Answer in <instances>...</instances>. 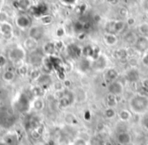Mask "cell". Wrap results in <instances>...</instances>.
Listing matches in <instances>:
<instances>
[{"instance_id": "6da1fadb", "label": "cell", "mask_w": 148, "mask_h": 145, "mask_svg": "<svg viewBox=\"0 0 148 145\" xmlns=\"http://www.w3.org/2000/svg\"><path fill=\"white\" fill-rule=\"evenodd\" d=\"M130 110L135 114H144L148 110V98L142 94H136L130 100Z\"/></svg>"}, {"instance_id": "7a4b0ae2", "label": "cell", "mask_w": 148, "mask_h": 145, "mask_svg": "<svg viewBox=\"0 0 148 145\" xmlns=\"http://www.w3.org/2000/svg\"><path fill=\"white\" fill-rule=\"evenodd\" d=\"M25 57V50L21 47H15L8 52V59L12 62H21Z\"/></svg>"}, {"instance_id": "3957f363", "label": "cell", "mask_w": 148, "mask_h": 145, "mask_svg": "<svg viewBox=\"0 0 148 145\" xmlns=\"http://www.w3.org/2000/svg\"><path fill=\"white\" fill-rule=\"evenodd\" d=\"M29 11L36 17H41L42 15L47 14L48 6L45 3H39V4L32 5L29 8Z\"/></svg>"}, {"instance_id": "277c9868", "label": "cell", "mask_w": 148, "mask_h": 145, "mask_svg": "<svg viewBox=\"0 0 148 145\" xmlns=\"http://www.w3.org/2000/svg\"><path fill=\"white\" fill-rule=\"evenodd\" d=\"M15 25L18 29L21 30H27L31 27L32 21L29 17V15L27 14H19L17 15V17L15 19Z\"/></svg>"}, {"instance_id": "5b68a950", "label": "cell", "mask_w": 148, "mask_h": 145, "mask_svg": "<svg viewBox=\"0 0 148 145\" xmlns=\"http://www.w3.org/2000/svg\"><path fill=\"white\" fill-rule=\"evenodd\" d=\"M108 90H109L110 93L118 96L123 93L124 84L122 83V82H120L119 80H116V81L112 82V83H110L109 85H108Z\"/></svg>"}, {"instance_id": "8992f818", "label": "cell", "mask_w": 148, "mask_h": 145, "mask_svg": "<svg viewBox=\"0 0 148 145\" xmlns=\"http://www.w3.org/2000/svg\"><path fill=\"white\" fill-rule=\"evenodd\" d=\"M43 37H44V29L42 27L35 25V27H29V38H31V39L39 42Z\"/></svg>"}, {"instance_id": "52a82bcc", "label": "cell", "mask_w": 148, "mask_h": 145, "mask_svg": "<svg viewBox=\"0 0 148 145\" xmlns=\"http://www.w3.org/2000/svg\"><path fill=\"white\" fill-rule=\"evenodd\" d=\"M36 82H37L38 86H40V87L47 88L48 86H50L52 84V77L48 73H42L39 76V78L36 80Z\"/></svg>"}, {"instance_id": "ba28073f", "label": "cell", "mask_w": 148, "mask_h": 145, "mask_svg": "<svg viewBox=\"0 0 148 145\" xmlns=\"http://www.w3.org/2000/svg\"><path fill=\"white\" fill-rule=\"evenodd\" d=\"M125 79L128 82H137L140 79V72L137 68H131L129 69L125 74Z\"/></svg>"}, {"instance_id": "9c48e42d", "label": "cell", "mask_w": 148, "mask_h": 145, "mask_svg": "<svg viewBox=\"0 0 148 145\" xmlns=\"http://www.w3.org/2000/svg\"><path fill=\"white\" fill-rule=\"evenodd\" d=\"M13 33V27L10 23H0V34L5 39H10Z\"/></svg>"}, {"instance_id": "30bf717a", "label": "cell", "mask_w": 148, "mask_h": 145, "mask_svg": "<svg viewBox=\"0 0 148 145\" xmlns=\"http://www.w3.org/2000/svg\"><path fill=\"white\" fill-rule=\"evenodd\" d=\"M118 78H119V72L115 68H109V69H107V71L105 72V75H103V79H105V81L108 84L116 81Z\"/></svg>"}, {"instance_id": "8fae6325", "label": "cell", "mask_w": 148, "mask_h": 145, "mask_svg": "<svg viewBox=\"0 0 148 145\" xmlns=\"http://www.w3.org/2000/svg\"><path fill=\"white\" fill-rule=\"evenodd\" d=\"M2 141L6 145H18L19 144L18 134L15 132H9L4 135Z\"/></svg>"}, {"instance_id": "7c38bea8", "label": "cell", "mask_w": 148, "mask_h": 145, "mask_svg": "<svg viewBox=\"0 0 148 145\" xmlns=\"http://www.w3.org/2000/svg\"><path fill=\"white\" fill-rule=\"evenodd\" d=\"M134 46L138 52L144 53L148 50V40L146 39V37H138Z\"/></svg>"}, {"instance_id": "4fadbf2b", "label": "cell", "mask_w": 148, "mask_h": 145, "mask_svg": "<svg viewBox=\"0 0 148 145\" xmlns=\"http://www.w3.org/2000/svg\"><path fill=\"white\" fill-rule=\"evenodd\" d=\"M117 141L121 145H130L131 143V135L128 132H119L117 135Z\"/></svg>"}, {"instance_id": "5bb4252c", "label": "cell", "mask_w": 148, "mask_h": 145, "mask_svg": "<svg viewBox=\"0 0 148 145\" xmlns=\"http://www.w3.org/2000/svg\"><path fill=\"white\" fill-rule=\"evenodd\" d=\"M37 48H38V42L35 41V40L31 39V38H27L23 41V49L27 50V51L33 53V52L37 51Z\"/></svg>"}, {"instance_id": "9a60e30c", "label": "cell", "mask_w": 148, "mask_h": 145, "mask_svg": "<svg viewBox=\"0 0 148 145\" xmlns=\"http://www.w3.org/2000/svg\"><path fill=\"white\" fill-rule=\"evenodd\" d=\"M43 61H44V59H43V57H42V55L38 53L37 51L33 52V53L31 54V56H29V63L35 66V67L43 65Z\"/></svg>"}, {"instance_id": "2e32d148", "label": "cell", "mask_w": 148, "mask_h": 145, "mask_svg": "<svg viewBox=\"0 0 148 145\" xmlns=\"http://www.w3.org/2000/svg\"><path fill=\"white\" fill-rule=\"evenodd\" d=\"M107 64H108V60L103 55H99V57L95 60V69L99 70V71H101V70L106 69V68H107Z\"/></svg>"}, {"instance_id": "e0dca14e", "label": "cell", "mask_w": 148, "mask_h": 145, "mask_svg": "<svg viewBox=\"0 0 148 145\" xmlns=\"http://www.w3.org/2000/svg\"><path fill=\"white\" fill-rule=\"evenodd\" d=\"M32 107L36 112H42L45 108V100L42 96H37V98H34Z\"/></svg>"}, {"instance_id": "ac0fdd59", "label": "cell", "mask_w": 148, "mask_h": 145, "mask_svg": "<svg viewBox=\"0 0 148 145\" xmlns=\"http://www.w3.org/2000/svg\"><path fill=\"white\" fill-rule=\"evenodd\" d=\"M67 52L72 58H79L82 55L81 48H79L77 45H69L67 47Z\"/></svg>"}, {"instance_id": "d6986e66", "label": "cell", "mask_w": 148, "mask_h": 145, "mask_svg": "<svg viewBox=\"0 0 148 145\" xmlns=\"http://www.w3.org/2000/svg\"><path fill=\"white\" fill-rule=\"evenodd\" d=\"M13 5H15V8L27 10L32 6V0H16L13 2Z\"/></svg>"}, {"instance_id": "ffe728a7", "label": "cell", "mask_w": 148, "mask_h": 145, "mask_svg": "<svg viewBox=\"0 0 148 145\" xmlns=\"http://www.w3.org/2000/svg\"><path fill=\"white\" fill-rule=\"evenodd\" d=\"M105 102H106V106L107 108H115L118 104V100H117V96H114L112 93H108L105 98Z\"/></svg>"}, {"instance_id": "44dd1931", "label": "cell", "mask_w": 148, "mask_h": 145, "mask_svg": "<svg viewBox=\"0 0 148 145\" xmlns=\"http://www.w3.org/2000/svg\"><path fill=\"white\" fill-rule=\"evenodd\" d=\"M103 42L107 46H115L118 43V38L116 35H112V34H106L103 36Z\"/></svg>"}, {"instance_id": "7402d4cb", "label": "cell", "mask_w": 148, "mask_h": 145, "mask_svg": "<svg viewBox=\"0 0 148 145\" xmlns=\"http://www.w3.org/2000/svg\"><path fill=\"white\" fill-rule=\"evenodd\" d=\"M43 52L45 54H47L48 56H53L56 52V47L55 44L52 43V42H49V43H46L45 45L43 46Z\"/></svg>"}, {"instance_id": "603a6c76", "label": "cell", "mask_w": 148, "mask_h": 145, "mask_svg": "<svg viewBox=\"0 0 148 145\" xmlns=\"http://www.w3.org/2000/svg\"><path fill=\"white\" fill-rule=\"evenodd\" d=\"M43 131H44V127L42 126V125H39L37 128L33 129V130L29 132L31 133V137L34 140H38V139L41 138L42 135H43Z\"/></svg>"}, {"instance_id": "cb8c5ba5", "label": "cell", "mask_w": 148, "mask_h": 145, "mask_svg": "<svg viewBox=\"0 0 148 145\" xmlns=\"http://www.w3.org/2000/svg\"><path fill=\"white\" fill-rule=\"evenodd\" d=\"M137 38L138 37L135 35V33H133V32H128V33H126L125 36H124V41L127 44H129V45H134V44L136 43V41H137Z\"/></svg>"}, {"instance_id": "d4e9b609", "label": "cell", "mask_w": 148, "mask_h": 145, "mask_svg": "<svg viewBox=\"0 0 148 145\" xmlns=\"http://www.w3.org/2000/svg\"><path fill=\"white\" fill-rule=\"evenodd\" d=\"M132 117V114L131 112H130L129 110H127V109H124V110H121L119 113V118L121 121H123V122H128V121L131 119Z\"/></svg>"}, {"instance_id": "484cf974", "label": "cell", "mask_w": 148, "mask_h": 145, "mask_svg": "<svg viewBox=\"0 0 148 145\" xmlns=\"http://www.w3.org/2000/svg\"><path fill=\"white\" fill-rule=\"evenodd\" d=\"M117 116V112H116L115 108H106L103 111V117L108 120H112Z\"/></svg>"}, {"instance_id": "4316f807", "label": "cell", "mask_w": 148, "mask_h": 145, "mask_svg": "<svg viewBox=\"0 0 148 145\" xmlns=\"http://www.w3.org/2000/svg\"><path fill=\"white\" fill-rule=\"evenodd\" d=\"M114 57L119 60H124L128 57V52L126 49H118L114 52Z\"/></svg>"}, {"instance_id": "83f0119b", "label": "cell", "mask_w": 148, "mask_h": 145, "mask_svg": "<svg viewBox=\"0 0 148 145\" xmlns=\"http://www.w3.org/2000/svg\"><path fill=\"white\" fill-rule=\"evenodd\" d=\"M90 68V61L87 58H83L79 62V69L82 71H87Z\"/></svg>"}, {"instance_id": "f1b7e54d", "label": "cell", "mask_w": 148, "mask_h": 145, "mask_svg": "<svg viewBox=\"0 0 148 145\" xmlns=\"http://www.w3.org/2000/svg\"><path fill=\"white\" fill-rule=\"evenodd\" d=\"M2 77L6 82H11V81H13V80H14L15 73L13 71H11V70H6V71L3 73Z\"/></svg>"}, {"instance_id": "f546056e", "label": "cell", "mask_w": 148, "mask_h": 145, "mask_svg": "<svg viewBox=\"0 0 148 145\" xmlns=\"http://www.w3.org/2000/svg\"><path fill=\"white\" fill-rule=\"evenodd\" d=\"M138 31L141 34V37H146L148 36V23H142L138 25Z\"/></svg>"}, {"instance_id": "4dcf8cb0", "label": "cell", "mask_w": 148, "mask_h": 145, "mask_svg": "<svg viewBox=\"0 0 148 145\" xmlns=\"http://www.w3.org/2000/svg\"><path fill=\"white\" fill-rule=\"evenodd\" d=\"M40 21L42 23V25H51L53 23V16L50 14H45V15H42L40 17Z\"/></svg>"}, {"instance_id": "1f68e13d", "label": "cell", "mask_w": 148, "mask_h": 145, "mask_svg": "<svg viewBox=\"0 0 148 145\" xmlns=\"http://www.w3.org/2000/svg\"><path fill=\"white\" fill-rule=\"evenodd\" d=\"M140 124L145 130L148 131V113H144L140 119Z\"/></svg>"}, {"instance_id": "d6a6232c", "label": "cell", "mask_w": 148, "mask_h": 145, "mask_svg": "<svg viewBox=\"0 0 148 145\" xmlns=\"http://www.w3.org/2000/svg\"><path fill=\"white\" fill-rule=\"evenodd\" d=\"M73 31L77 34H80V33H83V23L81 21H75L73 23Z\"/></svg>"}, {"instance_id": "836d02e7", "label": "cell", "mask_w": 148, "mask_h": 145, "mask_svg": "<svg viewBox=\"0 0 148 145\" xmlns=\"http://www.w3.org/2000/svg\"><path fill=\"white\" fill-rule=\"evenodd\" d=\"M140 88H141V90H143V91H142L143 96H146V94L148 93V77L144 78L141 81V86H140Z\"/></svg>"}, {"instance_id": "e575fe53", "label": "cell", "mask_w": 148, "mask_h": 145, "mask_svg": "<svg viewBox=\"0 0 148 145\" xmlns=\"http://www.w3.org/2000/svg\"><path fill=\"white\" fill-rule=\"evenodd\" d=\"M27 71H29V68H27V65H25V64H23V65H21L18 67V69H17V72H18L19 75L21 76H25L27 74Z\"/></svg>"}, {"instance_id": "d590c367", "label": "cell", "mask_w": 148, "mask_h": 145, "mask_svg": "<svg viewBox=\"0 0 148 145\" xmlns=\"http://www.w3.org/2000/svg\"><path fill=\"white\" fill-rule=\"evenodd\" d=\"M8 21V14L5 11H0V23H4Z\"/></svg>"}, {"instance_id": "8d00e7d4", "label": "cell", "mask_w": 148, "mask_h": 145, "mask_svg": "<svg viewBox=\"0 0 148 145\" xmlns=\"http://www.w3.org/2000/svg\"><path fill=\"white\" fill-rule=\"evenodd\" d=\"M41 74L42 73H41V71H40L39 69H35V70H33V71L31 72V78H32V79H34V80H37Z\"/></svg>"}, {"instance_id": "74e56055", "label": "cell", "mask_w": 148, "mask_h": 145, "mask_svg": "<svg viewBox=\"0 0 148 145\" xmlns=\"http://www.w3.org/2000/svg\"><path fill=\"white\" fill-rule=\"evenodd\" d=\"M54 88H55L56 92H57V91H62V90L65 89L63 83H61V82H56V83H54Z\"/></svg>"}, {"instance_id": "f35d334b", "label": "cell", "mask_w": 148, "mask_h": 145, "mask_svg": "<svg viewBox=\"0 0 148 145\" xmlns=\"http://www.w3.org/2000/svg\"><path fill=\"white\" fill-rule=\"evenodd\" d=\"M64 35H65V30H64V27H58L57 31H56V36H57L58 38H61V37H63Z\"/></svg>"}, {"instance_id": "ab89813d", "label": "cell", "mask_w": 148, "mask_h": 145, "mask_svg": "<svg viewBox=\"0 0 148 145\" xmlns=\"http://www.w3.org/2000/svg\"><path fill=\"white\" fill-rule=\"evenodd\" d=\"M119 14L121 15L122 17H126L128 14V9L126 7H121L119 10Z\"/></svg>"}, {"instance_id": "60d3db41", "label": "cell", "mask_w": 148, "mask_h": 145, "mask_svg": "<svg viewBox=\"0 0 148 145\" xmlns=\"http://www.w3.org/2000/svg\"><path fill=\"white\" fill-rule=\"evenodd\" d=\"M73 145H86V143L82 138H77L75 140V142L73 143Z\"/></svg>"}, {"instance_id": "b9f144b4", "label": "cell", "mask_w": 148, "mask_h": 145, "mask_svg": "<svg viewBox=\"0 0 148 145\" xmlns=\"http://www.w3.org/2000/svg\"><path fill=\"white\" fill-rule=\"evenodd\" d=\"M7 63V59L4 57V56L0 55V67H3L5 64Z\"/></svg>"}, {"instance_id": "7bdbcfd3", "label": "cell", "mask_w": 148, "mask_h": 145, "mask_svg": "<svg viewBox=\"0 0 148 145\" xmlns=\"http://www.w3.org/2000/svg\"><path fill=\"white\" fill-rule=\"evenodd\" d=\"M61 1L66 5H73L76 2V0H61Z\"/></svg>"}, {"instance_id": "ee69618b", "label": "cell", "mask_w": 148, "mask_h": 145, "mask_svg": "<svg viewBox=\"0 0 148 145\" xmlns=\"http://www.w3.org/2000/svg\"><path fill=\"white\" fill-rule=\"evenodd\" d=\"M134 23H135V19H134V17H129V19H127V23H126V25H133Z\"/></svg>"}, {"instance_id": "f6af8a7d", "label": "cell", "mask_w": 148, "mask_h": 145, "mask_svg": "<svg viewBox=\"0 0 148 145\" xmlns=\"http://www.w3.org/2000/svg\"><path fill=\"white\" fill-rule=\"evenodd\" d=\"M63 85H64V87H66V89H67L68 87H70V86H71V81H70V80H68V79H65V80H64Z\"/></svg>"}, {"instance_id": "bcb514c9", "label": "cell", "mask_w": 148, "mask_h": 145, "mask_svg": "<svg viewBox=\"0 0 148 145\" xmlns=\"http://www.w3.org/2000/svg\"><path fill=\"white\" fill-rule=\"evenodd\" d=\"M142 6H143V8L145 10L148 11V0H143L142 1Z\"/></svg>"}, {"instance_id": "7dc6e473", "label": "cell", "mask_w": 148, "mask_h": 145, "mask_svg": "<svg viewBox=\"0 0 148 145\" xmlns=\"http://www.w3.org/2000/svg\"><path fill=\"white\" fill-rule=\"evenodd\" d=\"M107 1L112 5H116V4H118V2H119V0H107Z\"/></svg>"}, {"instance_id": "c3c4849f", "label": "cell", "mask_w": 148, "mask_h": 145, "mask_svg": "<svg viewBox=\"0 0 148 145\" xmlns=\"http://www.w3.org/2000/svg\"><path fill=\"white\" fill-rule=\"evenodd\" d=\"M143 63L145 64V65H148V53H147V55L144 56V58H143Z\"/></svg>"}, {"instance_id": "681fc988", "label": "cell", "mask_w": 148, "mask_h": 145, "mask_svg": "<svg viewBox=\"0 0 148 145\" xmlns=\"http://www.w3.org/2000/svg\"><path fill=\"white\" fill-rule=\"evenodd\" d=\"M93 19H95V23H97V21H101V16H99V14H95V16H93Z\"/></svg>"}, {"instance_id": "f907efd6", "label": "cell", "mask_w": 148, "mask_h": 145, "mask_svg": "<svg viewBox=\"0 0 148 145\" xmlns=\"http://www.w3.org/2000/svg\"><path fill=\"white\" fill-rule=\"evenodd\" d=\"M45 145H57V143H56L54 140H50L49 142H47Z\"/></svg>"}, {"instance_id": "816d5d0a", "label": "cell", "mask_w": 148, "mask_h": 145, "mask_svg": "<svg viewBox=\"0 0 148 145\" xmlns=\"http://www.w3.org/2000/svg\"><path fill=\"white\" fill-rule=\"evenodd\" d=\"M0 145H6V144H5V143L3 142V141H0Z\"/></svg>"}, {"instance_id": "f5cc1de1", "label": "cell", "mask_w": 148, "mask_h": 145, "mask_svg": "<svg viewBox=\"0 0 148 145\" xmlns=\"http://www.w3.org/2000/svg\"><path fill=\"white\" fill-rule=\"evenodd\" d=\"M71 145H73V144H71Z\"/></svg>"}]
</instances>
